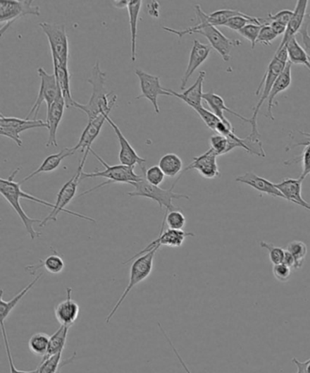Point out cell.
I'll use <instances>...</instances> for the list:
<instances>
[{
	"instance_id": "obj_1",
	"label": "cell",
	"mask_w": 310,
	"mask_h": 373,
	"mask_svg": "<svg viewBox=\"0 0 310 373\" xmlns=\"http://www.w3.org/2000/svg\"><path fill=\"white\" fill-rule=\"evenodd\" d=\"M195 12L197 20H199L195 26L187 27L183 30H174V28L167 27H163V30L177 35L180 39L186 35H191V34H200L209 40L211 48L214 49L221 56L225 62L230 61L231 52L234 48L241 45L240 40L228 39L217 27L212 26L208 21V14L202 11L199 5L195 6Z\"/></svg>"
},
{
	"instance_id": "obj_2",
	"label": "cell",
	"mask_w": 310,
	"mask_h": 373,
	"mask_svg": "<svg viewBox=\"0 0 310 373\" xmlns=\"http://www.w3.org/2000/svg\"><path fill=\"white\" fill-rule=\"evenodd\" d=\"M92 85V94L87 104L77 102L76 108L86 113L89 121L99 117L100 115H109L118 100V96L113 92H105L106 73L100 68L99 61L93 66L92 76L87 78Z\"/></svg>"
},
{
	"instance_id": "obj_3",
	"label": "cell",
	"mask_w": 310,
	"mask_h": 373,
	"mask_svg": "<svg viewBox=\"0 0 310 373\" xmlns=\"http://www.w3.org/2000/svg\"><path fill=\"white\" fill-rule=\"evenodd\" d=\"M289 62V55H287V47L281 49H278L275 53L274 58L272 59L271 63L268 64L267 71L264 77H263L261 84L256 90V95L259 97L258 104L254 109L253 115L250 118V124L252 126V136L261 137L258 128V115L266 100H268L269 94H271L272 87L280 77L282 71L285 70Z\"/></svg>"
},
{
	"instance_id": "obj_4",
	"label": "cell",
	"mask_w": 310,
	"mask_h": 373,
	"mask_svg": "<svg viewBox=\"0 0 310 373\" xmlns=\"http://www.w3.org/2000/svg\"><path fill=\"white\" fill-rule=\"evenodd\" d=\"M21 167H18L15 169L13 172L8 178H1L0 180V193L7 202L9 205L13 208L14 211L20 218L21 221L23 222L25 228H26L27 233L30 235L31 240L37 239V238L42 236V233H37L34 228V225L42 224V219L30 218V216L27 215V213L24 212L23 208L20 204V190L21 183H16L15 178L17 176L18 172L20 171Z\"/></svg>"
},
{
	"instance_id": "obj_5",
	"label": "cell",
	"mask_w": 310,
	"mask_h": 373,
	"mask_svg": "<svg viewBox=\"0 0 310 373\" xmlns=\"http://www.w3.org/2000/svg\"><path fill=\"white\" fill-rule=\"evenodd\" d=\"M87 155H89V153H85L82 159H81V163L80 167L78 169L76 174H75L68 183H66L63 185V187L61 188V190L58 191V195H56L55 208L52 209V212H50L45 219H42V224H39V227H45L46 224L49 221H58V215L61 214V213H67V214L75 216V217L83 219L85 221H89L93 222V224H96L95 219L92 218L87 217L86 215L80 214V213L68 211V209H66L72 200H73L74 197H76L78 183L81 181V174H82Z\"/></svg>"
},
{
	"instance_id": "obj_6",
	"label": "cell",
	"mask_w": 310,
	"mask_h": 373,
	"mask_svg": "<svg viewBox=\"0 0 310 373\" xmlns=\"http://www.w3.org/2000/svg\"><path fill=\"white\" fill-rule=\"evenodd\" d=\"M90 152L92 153L94 157L98 159L103 166H104V171H96L94 172H90V173H86V172H82L81 174V181L86 180V178H105L106 181L103 183H100L98 186L92 188L89 190L84 191V192L80 194L78 197H82L93 192L97 190L100 189V188L105 187L106 185L113 184V183H126L131 184L133 183H139L142 180L143 177L140 176L135 173L134 167H128V166L125 165H114L111 166L106 163L104 159L99 157L93 149L90 150Z\"/></svg>"
},
{
	"instance_id": "obj_7",
	"label": "cell",
	"mask_w": 310,
	"mask_h": 373,
	"mask_svg": "<svg viewBox=\"0 0 310 373\" xmlns=\"http://www.w3.org/2000/svg\"><path fill=\"white\" fill-rule=\"evenodd\" d=\"M180 178H178L170 189H161L159 186H154L150 184L143 178L139 183H131L134 187V190L128 192V195L130 197H142L149 199L158 203L161 209L166 208V212L176 211L178 209L173 204V200H190V197L185 194L174 192V188Z\"/></svg>"
},
{
	"instance_id": "obj_8",
	"label": "cell",
	"mask_w": 310,
	"mask_h": 373,
	"mask_svg": "<svg viewBox=\"0 0 310 373\" xmlns=\"http://www.w3.org/2000/svg\"><path fill=\"white\" fill-rule=\"evenodd\" d=\"M159 250V247L152 250L151 252L144 254V255L139 257V258L135 259L132 264H131L130 272V281H128V286L125 289L124 293H122L120 299H118L117 303L115 304L114 308L112 309L111 312H109L108 317L106 319V324H108L111 321V319L114 317L118 310L120 308L122 303L126 300L128 294L130 291L134 289L137 285H139L140 282H142L149 277L153 271V264H154V259L156 252Z\"/></svg>"
},
{
	"instance_id": "obj_9",
	"label": "cell",
	"mask_w": 310,
	"mask_h": 373,
	"mask_svg": "<svg viewBox=\"0 0 310 373\" xmlns=\"http://www.w3.org/2000/svg\"><path fill=\"white\" fill-rule=\"evenodd\" d=\"M39 27L48 37L53 64L68 66L70 48L65 25L42 22Z\"/></svg>"
},
{
	"instance_id": "obj_10",
	"label": "cell",
	"mask_w": 310,
	"mask_h": 373,
	"mask_svg": "<svg viewBox=\"0 0 310 373\" xmlns=\"http://www.w3.org/2000/svg\"><path fill=\"white\" fill-rule=\"evenodd\" d=\"M32 0H6L0 1V23L2 27L0 30L1 36L11 27L14 22L20 20L25 16H40L39 7L33 6Z\"/></svg>"
},
{
	"instance_id": "obj_11",
	"label": "cell",
	"mask_w": 310,
	"mask_h": 373,
	"mask_svg": "<svg viewBox=\"0 0 310 373\" xmlns=\"http://www.w3.org/2000/svg\"><path fill=\"white\" fill-rule=\"evenodd\" d=\"M37 74L39 75L40 78V89L39 95L37 97V99L32 108L28 111L27 115V120H30V117L33 114L32 120H37V115L43 102L46 104V108L50 109L53 103L56 102L58 98L61 90H59L58 82H56V78L55 74H49L44 68H39L37 70Z\"/></svg>"
},
{
	"instance_id": "obj_12",
	"label": "cell",
	"mask_w": 310,
	"mask_h": 373,
	"mask_svg": "<svg viewBox=\"0 0 310 373\" xmlns=\"http://www.w3.org/2000/svg\"><path fill=\"white\" fill-rule=\"evenodd\" d=\"M39 128H48V124L42 120H27L26 118L5 117L3 114L0 115V135L13 140L18 147L23 145L20 133Z\"/></svg>"
},
{
	"instance_id": "obj_13",
	"label": "cell",
	"mask_w": 310,
	"mask_h": 373,
	"mask_svg": "<svg viewBox=\"0 0 310 373\" xmlns=\"http://www.w3.org/2000/svg\"><path fill=\"white\" fill-rule=\"evenodd\" d=\"M135 73L139 78L141 90V94L136 97V99H147L149 100L156 114H159L161 109H159L158 103L159 97H172L171 93L169 92L168 90H166L161 86L159 77L147 73V72L141 70L135 71Z\"/></svg>"
},
{
	"instance_id": "obj_14",
	"label": "cell",
	"mask_w": 310,
	"mask_h": 373,
	"mask_svg": "<svg viewBox=\"0 0 310 373\" xmlns=\"http://www.w3.org/2000/svg\"><path fill=\"white\" fill-rule=\"evenodd\" d=\"M165 226V221H163L161 233H159V237L156 238V240L151 241L148 246L144 247L142 250H140V252L135 254V255L131 257L128 261L123 262V265H127L128 263L134 261L135 259L139 258V257L144 255V254L151 252V250L156 249V247H159V249H161V247L162 246L180 247L183 245L187 238L196 236L193 233H189V231H184L183 230L177 231L167 228V230L164 231Z\"/></svg>"
},
{
	"instance_id": "obj_15",
	"label": "cell",
	"mask_w": 310,
	"mask_h": 373,
	"mask_svg": "<svg viewBox=\"0 0 310 373\" xmlns=\"http://www.w3.org/2000/svg\"><path fill=\"white\" fill-rule=\"evenodd\" d=\"M217 158L218 155L216 154L214 150L209 149L203 154L195 157L193 161L184 169L183 172L196 169L200 176L208 178V180L218 178L221 176V171H219Z\"/></svg>"
},
{
	"instance_id": "obj_16",
	"label": "cell",
	"mask_w": 310,
	"mask_h": 373,
	"mask_svg": "<svg viewBox=\"0 0 310 373\" xmlns=\"http://www.w3.org/2000/svg\"><path fill=\"white\" fill-rule=\"evenodd\" d=\"M67 109L65 100L61 92L59 93L56 102L53 103L51 108L46 111V124H48L49 139L46 143V148L55 147L58 148V140H56V133H58V126L63 118L65 109Z\"/></svg>"
},
{
	"instance_id": "obj_17",
	"label": "cell",
	"mask_w": 310,
	"mask_h": 373,
	"mask_svg": "<svg viewBox=\"0 0 310 373\" xmlns=\"http://www.w3.org/2000/svg\"><path fill=\"white\" fill-rule=\"evenodd\" d=\"M211 47L203 44L199 40H194L192 49H191L189 64L185 71L182 78H181L180 90L186 89V86L190 78L195 73V71L208 59L211 52Z\"/></svg>"
},
{
	"instance_id": "obj_18",
	"label": "cell",
	"mask_w": 310,
	"mask_h": 373,
	"mask_svg": "<svg viewBox=\"0 0 310 373\" xmlns=\"http://www.w3.org/2000/svg\"><path fill=\"white\" fill-rule=\"evenodd\" d=\"M106 121L108 122L109 126H111L113 130H114L116 135L118 141H120V164L128 166V167H134L136 165L142 166L146 164V159L141 158V157L137 154L136 150L134 149L133 147L131 146V144L128 142L127 137L124 136V134L122 133V131L118 125L115 123L111 118L108 117L106 118Z\"/></svg>"
},
{
	"instance_id": "obj_19",
	"label": "cell",
	"mask_w": 310,
	"mask_h": 373,
	"mask_svg": "<svg viewBox=\"0 0 310 373\" xmlns=\"http://www.w3.org/2000/svg\"><path fill=\"white\" fill-rule=\"evenodd\" d=\"M73 290L72 288H66L67 298L55 307V317L61 325L71 326L77 322L80 313V307L76 300L72 298Z\"/></svg>"
},
{
	"instance_id": "obj_20",
	"label": "cell",
	"mask_w": 310,
	"mask_h": 373,
	"mask_svg": "<svg viewBox=\"0 0 310 373\" xmlns=\"http://www.w3.org/2000/svg\"><path fill=\"white\" fill-rule=\"evenodd\" d=\"M109 115H100L99 117L94 118V120L87 121V127L85 128L82 134L80 137V140L76 146L74 147L75 152L80 150L81 152L89 153L92 150V147L94 141L99 137L100 131H101L103 125L106 121V118Z\"/></svg>"
},
{
	"instance_id": "obj_21",
	"label": "cell",
	"mask_w": 310,
	"mask_h": 373,
	"mask_svg": "<svg viewBox=\"0 0 310 373\" xmlns=\"http://www.w3.org/2000/svg\"><path fill=\"white\" fill-rule=\"evenodd\" d=\"M236 181L237 183L246 184L247 186L253 188L254 190L267 194L268 196L286 200L281 191L278 189L275 183H272L267 178L258 176L252 171L246 172L245 174L237 177Z\"/></svg>"
},
{
	"instance_id": "obj_22",
	"label": "cell",
	"mask_w": 310,
	"mask_h": 373,
	"mask_svg": "<svg viewBox=\"0 0 310 373\" xmlns=\"http://www.w3.org/2000/svg\"><path fill=\"white\" fill-rule=\"evenodd\" d=\"M205 78L206 72L200 71L195 83L190 87L189 89L185 90L184 92L178 93L174 92V90H168L169 92L171 93L172 97H176V98L182 100L191 109L196 111L197 109L202 106L203 95H204V93H203V85H204Z\"/></svg>"
},
{
	"instance_id": "obj_23",
	"label": "cell",
	"mask_w": 310,
	"mask_h": 373,
	"mask_svg": "<svg viewBox=\"0 0 310 373\" xmlns=\"http://www.w3.org/2000/svg\"><path fill=\"white\" fill-rule=\"evenodd\" d=\"M275 185L287 202L302 207L310 212V204L302 197V181L299 178H286Z\"/></svg>"
},
{
	"instance_id": "obj_24",
	"label": "cell",
	"mask_w": 310,
	"mask_h": 373,
	"mask_svg": "<svg viewBox=\"0 0 310 373\" xmlns=\"http://www.w3.org/2000/svg\"><path fill=\"white\" fill-rule=\"evenodd\" d=\"M308 0H299L297 1L295 9L293 11L292 18L287 25L286 32H285L283 39L278 49L285 48L290 43L291 39L299 32L300 28L303 26L306 16V8H308Z\"/></svg>"
},
{
	"instance_id": "obj_25",
	"label": "cell",
	"mask_w": 310,
	"mask_h": 373,
	"mask_svg": "<svg viewBox=\"0 0 310 373\" xmlns=\"http://www.w3.org/2000/svg\"><path fill=\"white\" fill-rule=\"evenodd\" d=\"M203 99L205 100L206 103H208V105L209 108H211V111L214 113L216 116L221 120L222 122H224L225 124H227L228 126L233 127L232 124H231V122L228 120L227 118L224 116V112L227 111L228 113H230L231 115L235 116V117L240 118L241 121L247 122V123H250V120L249 118H247L245 117H243V116H241L239 114V113L235 112L232 111V109H230L225 105V100L222 97L217 95V94H215L213 92H209L208 93H204V95H203Z\"/></svg>"
},
{
	"instance_id": "obj_26",
	"label": "cell",
	"mask_w": 310,
	"mask_h": 373,
	"mask_svg": "<svg viewBox=\"0 0 310 373\" xmlns=\"http://www.w3.org/2000/svg\"><path fill=\"white\" fill-rule=\"evenodd\" d=\"M291 68H292V63L290 61L287 62L286 68L282 71V73L280 75V77L278 78V80H275L273 87H272L271 94H269L268 99V113L267 117L271 118V121H274L273 113H272V109H273L277 102H275V99L277 98L278 94L285 92L289 89L292 83V73H291Z\"/></svg>"
},
{
	"instance_id": "obj_27",
	"label": "cell",
	"mask_w": 310,
	"mask_h": 373,
	"mask_svg": "<svg viewBox=\"0 0 310 373\" xmlns=\"http://www.w3.org/2000/svg\"><path fill=\"white\" fill-rule=\"evenodd\" d=\"M75 152H75L73 148H65L62 149L61 152L56 153V154L46 157V158L44 159L43 162L42 163V165H40L35 171H33L32 173H30V175H27L26 178H24L23 180L21 181L20 183L22 184L26 183V181L37 176V175L42 173H49V172L56 171V169L61 165L62 161H63L65 159L74 155Z\"/></svg>"
},
{
	"instance_id": "obj_28",
	"label": "cell",
	"mask_w": 310,
	"mask_h": 373,
	"mask_svg": "<svg viewBox=\"0 0 310 373\" xmlns=\"http://www.w3.org/2000/svg\"><path fill=\"white\" fill-rule=\"evenodd\" d=\"M54 74L67 109L76 108L77 102L73 99L70 87V73L68 66L53 64Z\"/></svg>"
},
{
	"instance_id": "obj_29",
	"label": "cell",
	"mask_w": 310,
	"mask_h": 373,
	"mask_svg": "<svg viewBox=\"0 0 310 373\" xmlns=\"http://www.w3.org/2000/svg\"><path fill=\"white\" fill-rule=\"evenodd\" d=\"M42 274L37 275L30 284L27 285L23 290L20 291L11 300H5L4 297H3L4 295V290H1V295H0V322H5V319L8 318V316L11 314L18 304L20 302V300L33 289L34 286L42 279Z\"/></svg>"
},
{
	"instance_id": "obj_30",
	"label": "cell",
	"mask_w": 310,
	"mask_h": 373,
	"mask_svg": "<svg viewBox=\"0 0 310 373\" xmlns=\"http://www.w3.org/2000/svg\"><path fill=\"white\" fill-rule=\"evenodd\" d=\"M141 0H130L128 6V17H130V27L131 36V61L135 62L137 59V22L141 7Z\"/></svg>"
},
{
	"instance_id": "obj_31",
	"label": "cell",
	"mask_w": 310,
	"mask_h": 373,
	"mask_svg": "<svg viewBox=\"0 0 310 373\" xmlns=\"http://www.w3.org/2000/svg\"><path fill=\"white\" fill-rule=\"evenodd\" d=\"M53 252H54V253L46 257L45 259H39L37 264L27 266V267H26V271L30 272L31 275L35 276L37 269L44 267L46 271L49 272V274H61V272L64 271L66 266L64 259L61 258V256L59 255L56 250H53Z\"/></svg>"
},
{
	"instance_id": "obj_32",
	"label": "cell",
	"mask_w": 310,
	"mask_h": 373,
	"mask_svg": "<svg viewBox=\"0 0 310 373\" xmlns=\"http://www.w3.org/2000/svg\"><path fill=\"white\" fill-rule=\"evenodd\" d=\"M62 353L55 354L49 358L42 359V362L37 369L39 373H61V369L66 365H70L76 359L77 353H74L73 355L62 362Z\"/></svg>"
},
{
	"instance_id": "obj_33",
	"label": "cell",
	"mask_w": 310,
	"mask_h": 373,
	"mask_svg": "<svg viewBox=\"0 0 310 373\" xmlns=\"http://www.w3.org/2000/svg\"><path fill=\"white\" fill-rule=\"evenodd\" d=\"M159 166L164 172L166 177L175 178L182 172L183 161L180 157L175 153H168L159 159Z\"/></svg>"
},
{
	"instance_id": "obj_34",
	"label": "cell",
	"mask_w": 310,
	"mask_h": 373,
	"mask_svg": "<svg viewBox=\"0 0 310 373\" xmlns=\"http://www.w3.org/2000/svg\"><path fill=\"white\" fill-rule=\"evenodd\" d=\"M70 329V326L61 325L58 330L50 337L48 353L45 357H43V359L64 352Z\"/></svg>"
},
{
	"instance_id": "obj_35",
	"label": "cell",
	"mask_w": 310,
	"mask_h": 373,
	"mask_svg": "<svg viewBox=\"0 0 310 373\" xmlns=\"http://www.w3.org/2000/svg\"><path fill=\"white\" fill-rule=\"evenodd\" d=\"M287 49V55H289V61L292 64H300L305 66L310 71V61L308 53L300 45L296 37L291 39L290 43L286 46Z\"/></svg>"
},
{
	"instance_id": "obj_36",
	"label": "cell",
	"mask_w": 310,
	"mask_h": 373,
	"mask_svg": "<svg viewBox=\"0 0 310 373\" xmlns=\"http://www.w3.org/2000/svg\"><path fill=\"white\" fill-rule=\"evenodd\" d=\"M50 337L44 332L33 334L28 341L30 352L37 356L45 357L48 353Z\"/></svg>"
},
{
	"instance_id": "obj_37",
	"label": "cell",
	"mask_w": 310,
	"mask_h": 373,
	"mask_svg": "<svg viewBox=\"0 0 310 373\" xmlns=\"http://www.w3.org/2000/svg\"><path fill=\"white\" fill-rule=\"evenodd\" d=\"M286 250L295 258V269L299 271L303 267L304 262H305L306 254H308V246L302 240H293L287 244Z\"/></svg>"
},
{
	"instance_id": "obj_38",
	"label": "cell",
	"mask_w": 310,
	"mask_h": 373,
	"mask_svg": "<svg viewBox=\"0 0 310 373\" xmlns=\"http://www.w3.org/2000/svg\"><path fill=\"white\" fill-rule=\"evenodd\" d=\"M243 14V12L236 11V9H222V11L209 14L208 21L214 27L224 26L225 22L230 20V18Z\"/></svg>"
},
{
	"instance_id": "obj_39",
	"label": "cell",
	"mask_w": 310,
	"mask_h": 373,
	"mask_svg": "<svg viewBox=\"0 0 310 373\" xmlns=\"http://www.w3.org/2000/svg\"><path fill=\"white\" fill-rule=\"evenodd\" d=\"M163 221L168 226V228H170V230L182 231L187 224V219L180 209L168 212H166Z\"/></svg>"
},
{
	"instance_id": "obj_40",
	"label": "cell",
	"mask_w": 310,
	"mask_h": 373,
	"mask_svg": "<svg viewBox=\"0 0 310 373\" xmlns=\"http://www.w3.org/2000/svg\"><path fill=\"white\" fill-rule=\"evenodd\" d=\"M299 146H304L305 148L303 149L302 156L299 157L296 159H294L293 163L297 161H302V172L299 178L300 181H304L310 174V137L306 140V142H299L294 145V148Z\"/></svg>"
},
{
	"instance_id": "obj_41",
	"label": "cell",
	"mask_w": 310,
	"mask_h": 373,
	"mask_svg": "<svg viewBox=\"0 0 310 373\" xmlns=\"http://www.w3.org/2000/svg\"><path fill=\"white\" fill-rule=\"evenodd\" d=\"M211 147L218 156L227 154L232 152L230 139L227 137L222 136L221 134L213 135L211 137Z\"/></svg>"
},
{
	"instance_id": "obj_42",
	"label": "cell",
	"mask_w": 310,
	"mask_h": 373,
	"mask_svg": "<svg viewBox=\"0 0 310 373\" xmlns=\"http://www.w3.org/2000/svg\"><path fill=\"white\" fill-rule=\"evenodd\" d=\"M145 165L140 166L141 169H142L144 177L145 180L148 181L149 183L154 185V186H159L163 183V181L165 180L164 172L162 171V169L159 168V166H152V167L145 169Z\"/></svg>"
},
{
	"instance_id": "obj_43",
	"label": "cell",
	"mask_w": 310,
	"mask_h": 373,
	"mask_svg": "<svg viewBox=\"0 0 310 373\" xmlns=\"http://www.w3.org/2000/svg\"><path fill=\"white\" fill-rule=\"evenodd\" d=\"M259 246L262 249H266L268 252L269 259L272 264L278 265L281 264L283 262V258L285 255V250L281 249V247L275 246L272 243H266L265 240L261 241L259 243Z\"/></svg>"
},
{
	"instance_id": "obj_44",
	"label": "cell",
	"mask_w": 310,
	"mask_h": 373,
	"mask_svg": "<svg viewBox=\"0 0 310 373\" xmlns=\"http://www.w3.org/2000/svg\"><path fill=\"white\" fill-rule=\"evenodd\" d=\"M263 26H264V25L261 26V25L252 23L247 25L246 27H244L242 30L239 31L240 36H242L244 39L249 40V42L252 43V49H255L256 40H258L259 32H261Z\"/></svg>"
},
{
	"instance_id": "obj_45",
	"label": "cell",
	"mask_w": 310,
	"mask_h": 373,
	"mask_svg": "<svg viewBox=\"0 0 310 373\" xmlns=\"http://www.w3.org/2000/svg\"><path fill=\"white\" fill-rule=\"evenodd\" d=\"M0 324H1L2 337L3 340H4L6 353H7L9 367H11V373H39V369L37 368L34 369V371L28 372L18 371V369L16 368L13 358H12L11 346H9L8 332L6 331L5 328V322H0Z\"/></svg>"
},
{
	"instance_id": "obj_46",
	"label": "cell",
	"mask_w": 310,
	"mask_h": 373,
	"mask_svg": "<svg viewBox=\"0 0 310 373\" xmlns=\"http://www.w3.org/2000/svg\"><path fill=\"white\" fill-rule=\"evenodd\" d=\"M199 117L202 118V120L204 121V123L206 125V127L211 128L213 131L216 133V128H217L218 124L221 121L211 111L205 109L204 106H200V108L197 109L195 111Z\"/></svg>"
},
{
	"instance_id": "obj_47",
	"label": "cell",
	"mask_w": 310,
	"mask_h": 373,
	"mask_svg": "<svg viewBox=\"0 0 310 373\" xmlns=\"http://www.w3.org/2000/svg\"><path fill=\"white\" fill-rule=\"evenodd\" d=\"M278 36L275 33V31L272 30V27L269 26V23L264 25L262 27L261 32L256 40V44H262L265 46H271V42L277 39Z\"/></svg>"
},
{
	"instance_id": "obj_48",
	"label": "cell",
	"mask_w": 310,
	"mask_h": 373,
	"mask_svg": "<svg viewBox=\"0 0 310 373\" xmlns=\"http://www.w3.org/2000/svg\"><path fill=\"white\" fill-rule=\"evenodd\" d=\"M272 272H273L275 280L280 282H286L289 281L291 277V269L287 267V265L283 264V263H281V264L273 265Z\"/></svg>"
},
{
	"instance_id": "obj_49",
	"label": "cell",
	"mask_w": 310,
	"mask_h": 373,
	"mask_svg": "<svg viewBox=\"0 0 310 373\" xmlns=\"http://www.w3.org/2000/svg\"><path fill=\"white\" fill-rule=\"evenodd\" d=\"M310 23V14H306L303 26L300 28L299 34L302 37V43L304 49L306 51H310V36L309 34V25Z\"/></svg>"
},
{
	"instance_id": "obj_50",
	"label": "cell",
	"mask_w": 310,
	"mask_h": 373,
	"mask_svg": "<svg viewBox=\"0 0 310 373\" xmlns=\"http://www.w3.org/2000/svg\"><path fill=\"white\" fill-rule=\"evenodd\" d=\"M293 16V11H282L278 12V13L272 15L268 14V20L269 22L271 21H278L280 22V23H283L285 25H289L290 21L291 20V18H292Z\"/></svg>"
},
{
	"instance_id": "obj_51",
	"label": "cell",
	"mask_w": 310,
	"mask_h": 373,
	"mask_svg": "<svg viewBox=\"0 0 310 373\" xmlns=\"http://www.w3.org/2000/svg\"><path fill=\"white\" fill-rule=\"evenodd\" d=\"M159 330L162 332L163 336L165 337L166 341H167V343L169 344V346L172 348V350H173V353H175V355L177 356V358L178 360H180L181 366L183 367V369H185V372L186 373H192L190 372V369H189V367L187 366L186 362H184V360L182 359V357L180 356V354L178 353V350L176 348H175L173 343H172L170 338L168 336L167 332L163 329L161 324H159Z\"/></svg>"
},
{
	"instance_id": "obj_52",
	"label": "cell",
	"mask_w": 310,
	"mask_h": 373,
	"mask_svg": "<svg viewBox=\"0 0 310 373\" xmlns=\"http://www.w3.org/2000/svg\"><path fill=\"white\" fill-rule=\"evenodd\" d=\"M292 362L297 366V373H310V359L306 360V362H300V360L293 358Z\"/></svg>"
},
{
	"instance_id": "obj_53",
	"label": "cell",
	"mask_w": 310,
	"mask_h": 373,
	"mask_svg": "<svg viewBox=\"0 0 310 373\" xmlns=\"http://www.w3.org/2000/svg\"><path fill=\"white\" fill-rule=\"evenodd\" d=\"M149 13L152 18H158L161 15V5L159 1H149L148 3Z\"/></svg>"
},
{
	"instance_id": "obj_54",
	"label": "cell",
	"mask_w": 310,
	"mask_h": 373,
	"mask_svg": "<svg viewBox=\"0 0 310 373\" xmlns=\"http://www.w3.org/2000/svg\"><path fill=\"white\" fill-rule=\"evenodd\" d=\"M269 26L272 27V30L275 31V33L277 34L278 36H280L282 34L284 35L287 27V25L280 23V22L278 21L269 22Z\"/></svg>"
},
{
	"instance_id": "obj_55",
	"label": "cell",
	"mask_w": 310,
	"mask_h": 373,
	"mask_svg": "<svg viewBox=\"0 0 310 373\" xmlns=\"http://www.w3.org/2000/svg\"><path fill=\"white\" fill-rule=\"evenodd\" d=\"M283 264L287 265V267H290L291 269H296V261L295 258L289 252L285 250V255L283 258Z\"/></svg>"
},
{
	"instance_id": "obj_56",
	"label": "cell",
	"mask_w": 310,
	"mask_h": 373,
	"mask_svg": "<svg viewBox=\"0 0 310 373\" xmlns=\"http://www.w3.org/2000/svg\"><path fill=\"white\" fill-rule=\"evenodd\" d=\"M113 3H114L116 7L118 8H128V3H130V1H128V0H121V1H113Z\"/></svg>"
},
{
	"instance_id": "obj_57",
	"label": "cell",
	"mask_w": 310,
	"mask_h": 373,
	"mask_svg": "<svg viewBox=\"0 0 310 373\" xmlns=\"http://www.w3.org/2000/svg\"><path fill=\"white\" fill-rule=\"evenodd\" d=\"M302 133V135H303V136H306V137H310V133Z\"/></svg>"
},
{
	"instance_id": "obj_58",
	"label": "cell",
	"mask_w": 310,
	"mask_h": 373,
	"mask_svg": "<svg viewBox=\"0 0 310 373\" xmlns=\"http://www.w3.org/2000/svg\"><path fill=\"white\" fill-rule=\"evenodd\" d=\"M309 61H310V56H309Z\"/></svg>"
}]
</instances>
